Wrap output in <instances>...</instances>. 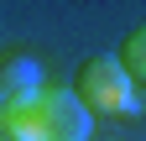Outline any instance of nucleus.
Listing matches in <instances>:
<instances>
[{"mask_svg": "<svg viewBox=\"0 0 146 141\" xmlns=\"http://www.w3.org/2000/svg\"><path fill=\"white\" fill-rule=\"evenodd\" d=\"M89 126H94V115L78 104V94L47 84L36 99L5 115V141H89Z\"/></svg>", "mask_w": 146, "mask_h": 141, "instance_id": "f257e3e1", "label": "nucleus"}, {"mask_svg": "<svg viewBox=\"0 0 146 141\" xmlns=\"http://www.w3.org/2000/svg\"><path fill=\"white\" fill-rule=\"evenodd\" d=\"M47 84H42V68H36L31 58H21V52H11V58H0V110H16V104L36 99Z\"/></svg>", "mask_w": 146, "mask_h": 141, "instance_id": "7ed1b4c3", "label": "nucleus"}, {"mask_svg": "<svg viewBox=\"0 0 146 141\" xmlns=\"http://www.w3.org/2000/svg\"><path fill=\"white\" fill-rule=\"evenodd\" d=\"M115 58H120V68H125V73H131V84H136V89H146V26H136L131 37L120 42V52H115Z\"/></svg>", "mask_w": 146, "mask_h": 141, "instance_id": "20e7f679", "label": "nucleus"}, {"mask_svg": "<svg viewBox=\"0 0 146 141\" xmlns=\"http://www.w3.org/2000/svg\"><path fill=\"white\" fill-rule=\"evenodd\" d=\"M0 141H5V136H0Z\"/></svg>", "mask_w": 146, "mask_h": 141, "instance_id": "423d86ee", "label": "nucleus"}, {"mask_svg": "<svg viewBox=\"0 0 146 141\" xmlns=\"http://www.w3.org/2000/svg\"><path fill=\"white\" fill-rule=\"evenodd\" d=\"M73 94L89 115H136V104H141L120 58H84L73 73Z\"/></svg>", "mask_w": 146, "mask_h": 141, "instance_id": "f03ea898", "label": "nucleus"}, {"mask_svg": "<svg viewBox=\"0 0 146 141\" xmlns=\"http://www.w3.org/2000/svg\"><path fill=\"white\" fill-rule=\"evenodd\" d=\"M0 136H5V110H0Z\"/></svg>", "mask_w": 146, "mask_h": 141, "instance_id": "39448f33", "label": "nucleus"}]
</instances>
